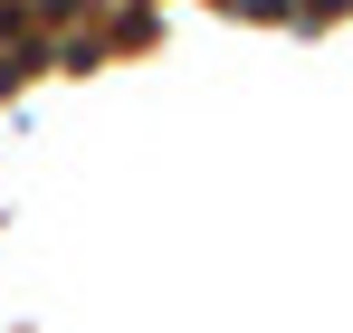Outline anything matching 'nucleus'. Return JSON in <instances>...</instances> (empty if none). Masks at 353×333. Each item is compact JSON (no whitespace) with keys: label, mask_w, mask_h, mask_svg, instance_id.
I'll return each instance as SVG.
<instances>
[]
</instances>
